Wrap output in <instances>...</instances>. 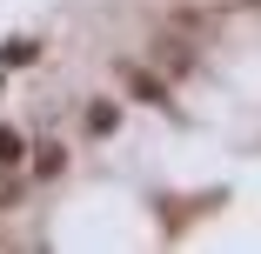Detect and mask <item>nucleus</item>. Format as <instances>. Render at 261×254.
I'll list each match as a JSON object with an SVG mask.
<instances>
[{
    "instance_id": "f257e3e1",
    "label": "nucleus",
    "mask_w": 261,
    "mask_h": 254,
    "mask_svg": "<svg viewBox=\"0 0 261 254\" xmlns=\"http://www.w3.org/2000/svg\"><path fill=\"white\" fill-rule=\"evenodd\" d=\"M121 80H127V94H134V100H147V107H168V114H181V107H174V94H168L161 80H154L147 67H121Z\"/></svg>"
},
{
    "instance_id": "20e7f679",
    "label": "nucleus",
    "mask_w": 261,
    "mask_h": 254,
    "mask_svg": "<svg viewBox=\"0 0 261 254\" xmlns=\"http://www.w3.org/2000/svg\"><path fill=\"white\" fill-rule=\"evenodd\" d=\"M87 134H114V107H108V100L87 107Z\"/></svg>"
},
{
    "instance_id": "f03ea898",
    "label": "nucleus",
    "mask_w": 261,
    "mask_h": 254,
    "mask_svg": "<svg viewBox=\"0 0 261 254\" xmlns=\"http://www.w3.org/2000/svg\"><path fill=\"white\" fill-rule=\"evenodd\" d=\"M154 54H161V67H168V74H194V47H188V40H174V34L154 47Z\"/></svg>"
},
{
    "instance_id": "39448f33",
    "label": "nucleus",
    "mask_w": 261,
    "mask_h": 254,
    "mask_svg": "<svg viewBox=\"0 0 261 254\" xmlns=\"http://www.w3.org/2000/svg\"><path fill=\"white\" fill-rule=\"evenodd\" d=\"M14 161H20V140H14L7 127H0V167H14Z\"/></svg>"
},
{
    "instance_id": "7ed1b4c3",
    "label": "nucleus",
    "mask_w": 261,
    "mask_h": 254,
    "mask_svg": "<svg viewBox=\"0 0 261 254\" xmlns=\"http://www.w3.org/2000/svg\"><path fill=\"white\" fill-rule=\"evenodd\" d=\"M61 167H67V147H61V140H40V147H34V174H40V181H54Z\"/></svg>"
}]
</instances>
